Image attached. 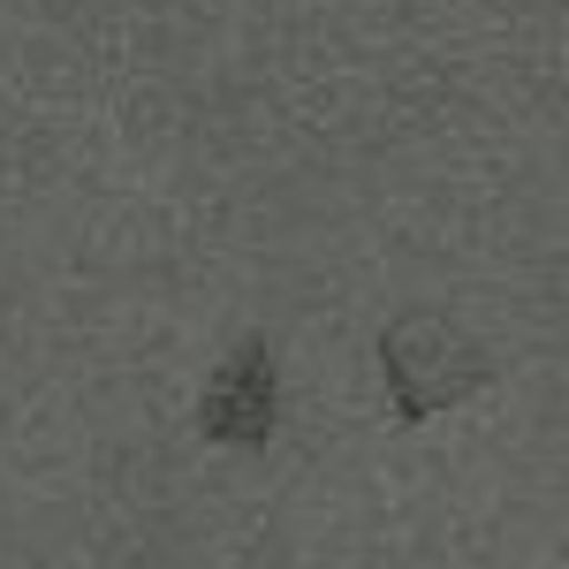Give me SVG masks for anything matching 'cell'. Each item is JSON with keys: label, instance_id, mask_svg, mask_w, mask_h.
Wrapping results in <instances>:
<instances>
[{"label": "cell", "instance_id": "cell-1", "mask_svg": "<svg viewBox=\"0 0 569 569\" xmlns=\"http://www.w3.org/2000/svg\"><path fill=\"white\" fill-rule=\"evenodd\" d=\"M380 372H388V402L402 426H426L433 410L479 395L493 380V357L448 319V311H402L388 335H380Z\"/></svg>", "mask_w": 569, "mask_h": 569}, {"label": "cell", "instance_id": "cell-2", "mask_svg": "<svg viewBox=\"0 0 569 569\" xmlns=\"http://www.w3.org/2000/svg\"><path fill=\"white\" fill-rule=\"evenodd\" d=\"M273 418H281L273 350L251 335V342H236V357L206 380V395H198V433L220 440V448H266V440H273Z\"/></svg>", "mask_w": 569, "mask_h": 569}]
</instances>
